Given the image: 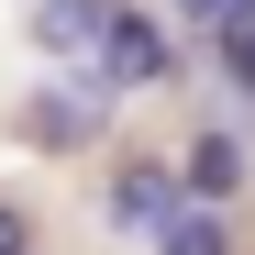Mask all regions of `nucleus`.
Returning <instances> with one entry per match:
<instances>
[{
    "mask_svg": "<svg viewBox=\"0 0 255 255\" xmlns=\"http://www.w3.org/2000/svg\"><path fill=\"white\" fill-rule=\"evenodd\" d=\"M178 211H189V166H178V155H122L111 189H100V222H111V233H144V244L178 222Z\"/></svg>",
    "mask_w": 255,
    "mask_h": 255,
    "instance_id": "nucleus-1",
    "label": "nucleus"
},
{
    "mask_svg": "<svg viewBox=\"0 0 255 255\" xmlns=\"http://www.w3.org/2000/svg\"><path fill=\"white\" fill-rule=\"evenodd\" d=\"M111 89H166L178 78V45H166V22L144 11V0H111V22H100V56H89Z\"/></svg>",
    "mask_w": 255,
    "mask_h": 255,
    "instance_id": "nucleus-2",
    "label": "nucleus"
},
{
    "mask_svg": "<svg viewBox=\"0 0 255 255\" xmlns=\"http://www.w3.org/2000/svg\"><path fill=\"white\" fill-rule=\"evenodd\" d=\"M22 133L45 144V155H78V144H100V100H89V89H33Z\"/></svg>",
    "mask_w": 255,
    "mask_h": 255,
    "instance_id": "nucleus-3",
    "label": "nucleus"
},
{
    "mask_svg": "<svg viewBox=\"0 0 255 255\" xmlns=\"http://www.w3.org/2000/svg\"><path fill=\"white\" fill-rule=\"evenodd\" d=\"M178 166H189V200H233V189H244V144L222 133V122H200Z\"/></svg>",
    "mask_w": 255,
    "mask_h": 255,
    "instance_id": "nucleus-4",
    "label": "nucleus"
},
{
    "mask_svg": "<svg viewBox=\"0 0 255 255\" xmlns=\"http://www.w3.org/2000/svg\"><path fill=\"white\" fill-rule=\"evenodd\" d=\"M100 22H111V0H33V33L56 56H100Z\"/></svg>",
    "mask_w": 255,
    "mask_h": 255,
    "instance_id": "nucleus-5",
    "label": "nucleus"
},
{
    "mask_svg": "<svg viewBox=\"0 0 255 255\" xmlns=\"http://www.w3.org/2000/svg\"><path fill=\"white\" fill-rule=\"evenodd\" d=\"M155 255H233V211H222V200H189L178 222L155 233Z\"/></svg>",
    "mask_w": 255,
    "mask_h": 255,
    "instance_id": "nucleus-6",
    "label": "nucleus"
},
{
    "mask_svg": "<svg viewBox=\"0 0 255 255\" xmlns=\"http://www.w3.org/2000/svg\"><path fill=\"white\" fill-rule=\"evenodd\" d=\"M211 56H222V67H233V89L255 100V22H233V33H211Z\"/></svg>",
    "mask_w": 255,
    "mask_h": 255,
    "instance_id": "nucleus-7",
    "label": "nucleus"
},
{
    "mask_svg": "<svg viewBox=\"0 0 255 255\" xmlns=\"http://www.w3.org/2000/svg\"><path fill=\"white\" fill-rule=\"evenodd\" d=\"M200 11V33H233V22H255V0H189Z\"/></svg>",
    "mask_w": 255,
    "mask_h": 255,
    "instance_id": "nucleus-8",
    "label": "nucleus"
},
{
    "mask_svg": "<svg viewBox=\"0 0 255 255\" xmlns=\"http://www.w3.org/2000/svg\"><path fill=\"white\" fill-rule=\"evenodd\" d=\"M0 255H33V211L22 200H0Z\"/></svg>",
    "mask_w": 255,
    "mask_h": 255,
    "instance_id": "nucleus-9",
    "label": "nucleus"
}]
</instances>
